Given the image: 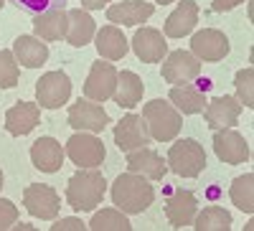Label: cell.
Here are the masks:
<instances>
[{
  "label": "cell",
  "instance_id": "3957f363",
  "mask_svg": "<svg viewBox=\"0 0 254 231\" xmlns=\"http://www.w3.org/2000/svg\"><path fill=\"white\" fill-rule=\"evenodd\" d=\"M142 119L147 124V132L158 142H171L178 137L183 127V117L168 99H153L142 107Z\"/></svg>",
  "mask_w": 254,
  "mask_h": 231
},
{
  "label": "cell",
  "instance_id": "30bf717a",
  "mask_svg": "<svg viewBox=\"0 0 254 231\" xmlns=\"http://www.w3.org/2000/svg\"><path fill=\"white\" fill-rule=\"evenodd\" d=\"M160 71H163V79L168 84L178 87V84H188V81L201 76V61L190 51H173L165 56Z\"/></svg>",
  "mask_w": 254,
  "mask_h": 231
},
{
  "label": "cell",
  "instance_id": "e575fe53",
  "mask_svg": "<svg viewBox=\"0 0 254 231\" xmlns=\"http://www.w3.org/2000/svg\"><path fill=\"white\" fill-rule=\"evenodd\" d=\"M84 229H87V224H84L81 219H74V216L56 219L54 226H51V231H84Z\"/></svg>",
  "mask_w": 254,
  "mask_h": 231
},
{
  "label": "cell",
  "instance_id": "f546056e",
  "mask_svg": "<svg viewBox=\"0 0 254 231\" xmlns=\"http://www.w3.org/2000/svg\"><path fill=\"white\" fill-rule=\"evenodd\" d=\"M87 229H94V231H130L132 224L127 221V214L120 211V208H102L99 214L92 216Z\"/></svg>",
  "mask_w": 254,
  "mask_h": 231
},
{
  "label": "cell",
  "instance_id": "d590c367",
  "mask_svg": "<svg viewBox=\"0 0 254 231\" xmlns=\"http://www.w3.org/2000/svg\"><path fill=\"white\" fill-rule=\"evenodd\" d=\"M244 0H214V8L216 13H224V10H231V8H237V5H242Z\"/></svg>",
  "mask_w": 254,
  "mask_h": 231
},
{
  "label": "cell",
  "instance_id": "7c38bea8",
  "mask_svg": "<svg viewBox=\"0 0 254 231\" xmlns=\"http://www.w3.org/2000/svg\"><path fill=\"white\" fill-rule=\"evenodd\" d=\"M214 153L226 165H242L249 160V145L242 132H237L234 127H224L214 130Z\"/></svg>",
  "mask_w": 254,
  "mask_h": 231
},
{
  "label": "cell",
  "instance_id": "5b68a950",
  "mask_svg": "<svg viewBox=\"0 0 254 231\" xmlns=\"http://www.w3.org/2000/svg\"><path fill=\"white\" fill-rule=\"evenodd\" d=\"M71 97V79L64 71H49L36 81V102L44 110H59Z\"/></svg>",
  "mask_w": 254,
  "mask_h": 231
},
{
  "label": "cell",
  "instance_id": "d6986e66",
  "mask_svg": "<svg viewBox=\"0 0 254 231\" xmlns=\"http://www.w3.org/2000/svg\"><path fill=\"white\" fill-rule=\"evenodd\" d=\"M38 119H41L38 102H18L5 112V130L15 137H23L36 130Z\"/></svg>",
  "mask_w": 254,
  "mask_h": 231
},
{
  "label": "cell",
  "instance_id": "8fae6325",
  "mask_svg": "<svg viewBox=\"0 0 254 231\" xmlns=\"http://www.w3.org/2000/svg\"><path fill=\"white\" fill-rule=\"evenodd\" d=\"M150 132H147V124L142 119V115H125L117 124H115V145L122 153H130L137 148L150 145Z\"/></svg>",
  "mask_w": 254,
  "mask_h": 231
},
{
  "label": "cell",
  "instance_id": "e0dca14e",
  "mask_svg": "<svg viewBox=\"0 0 254 231\" xmlns=\"http://www.w3.org/2000/svg\"><path fill=\"white\" fill-rule=\"evenodd\" d=\"M127 171L137 173L147 180H163L168 173V163L163 160V155H158L153 148H137L127 153Z\"/></svg>",
  "mask_w": 254,
  "mask_h": 231
},
{
  "label": "cell",
  "instance_id": "83f0119b",
  "mask_svg": "<svg viewBox=\"0 0 254 231\" xmlns=\"http://www.w3.org/2000/svg\"><path fill=\"white\" fill-rule=\"evenodd\" d=\"M229 196H231V203H234L239 211L252 214L254 211V175L244 173V175L234 178V183L229 188Z\"/></svg>",
  "mask_w": 254,
  "mask_h": 231
},
{
  "label": "cell",
  "instance_id": "ac0fdd59",
  "mask_svg": "<svg viewBox=\"0 0 254 231\" xmlns=\"http://www.w3.org/2000/svg\"><path fill=\"white\" fill-rule=\"evenodd\" d=\"M64 145L54 137H38L31 145V163L41 173H59L64 165Z\"/></svg>",
  "mask_w": 254,
  "mask_h": 231
},
{
  "label": "cell",
  "instance_id": "52a82bcc",
  "mask_svg": "<svg viewBox=\"0 0 254 231\" xmlns=\"http://www.w3.org/2000/svg\"><path fill=\"white\" fill-rule=\"evenodd\" d=\"M64 153L79 168H97V165H102L104 155H107L104 153V142L94 132H76L74 137H69Z\"/></svg>",
  "mask_w": 254,
  "mask_h": 231
},
{
  "label": "cell",
  "instance_id": "74e56055",
  "mask_svg": "<svg viewBox=\"0 0 254 231\" xmlns=\"http://www.w3.org/2000/svg\"><path fill=\"white\" fill-rule=\"evenodd\" d=\"M10 229H15V231H28V229H33V226H31V224H18V221H15Z\"/></svg>",
  "mask_w": 254,
  "mask_h": 231
},
{
  "label": "cell",
  "instance_id": "8992f818",
  "mask_svg": "<svg viewBox=\"0 0 254 231\" xmlns=\"http://www.w3.org/2000/svg\"><path fill=\"white\" fill-rule=\"evenodd\" d=\"M107 124H110V115L104 112V107L99 102L79 97L69 107V127H74L76 132H94V135H99Z\"/></svg>",
  "mask_w": 254,
  "mask_h": 231
},
{
  "label": "cell",
  "instance_id": "ba28073f",
  "mask_svg": "<svg viewBox=\"0 0 254 231\" xmlns=\"http://www.w3.org/2000/svg\"><path fill=\"white\" fill-rule=\"evenodd\" d=\"M23 206L26 211L33 219H44V221H54L59 216V208H61V198L54 191L51 185L44 183H31L26 191H23Z\"/></svg>",
  "mask_w": 254,
  "mask_h": 231
},
{
  "label": "cell",
  "instance_id": "d4e9b609",
  "mask_svg": "<svg viewBox=\"0 0 254 231\" xmlns=\"http://www.w3.org/2000/svg\"><path fill=\"white\" fill-rule=\"evenodd\" d=\"M69 13V28H66V41L69 46H76V49H84L94 38L97 33V26H94V18L84 10V8H71L66 10Z\"/></svg>",
  "mask_w": 254,
  "mask_h": 231
},
{
  "label": "cell",
  "instance_id": "f35d334b",
  "mask_svg": "<svg viewBox=\"0 0 254 231\" xmlns=\"http://www.w3.org/2000/svg\"><path fill=\"white\" fill-rule=\"evenodd\" d=\"M155 3H160V5H168V3H176V0H155Z\"/></svg>",
  "mask_w": 254,
  "mask_h": 231
},
{
  "label": "cell",
  "instance_id": "f1b7e54d",
  "mask_svg": "<svg viewBox=\"0 0 254 231\" xmlns=\"http://www.w3.org/2000/svg\"><path fill=\"white\" fill-rule=\"evenodd\" d=\"M196 231H229L231 229V214L224 211L221 206H208L193 219Z\"/></svg>",
  "mask_w": 254,
  "mask_h": 231
},
{
  "label": "cell",
  "instance_id": "2e32d148",
  "mask_svg": "<svg viewBox=\"0 0 254 231\" xmlns=\"http://www.w3.org/2000/svg\"><path fill=\"white\" fill-rule=\"evenodd\" d=\"M242 115V104L237 97H214L211 102H206L203 107V117H206V124L211 130H224V127H234L237 119Z\"/></svg>",
  "mask_w": 254,
  "mask_h": 231
},
{
  "label": "cell",
  "instance_id": "4dcf8cb0",
  "mask_svg": "<svg viewBox=\"0 0 254 231\" xmlns=\"http://www.w3.org/2000/svg\"><path fill=\"white\" fill-rule=\"evenodd\" d=\"M252 84H254V69H252V66L239 69V71H237V79H234V87H237V99H239V104H244L247 110L254 107Z\"/></svg>",
  "mask_w": 254,
  "mask_h": 231
},
{
  "label": "cell",
  "instance_id": "9c48e42d",
  "mask_svg": "<svg viewBox=\"0 0 254 231\" xmlns=\"http://www.w3.org/2000/svg\"><path fill=\"white\" fill-rule=\"evenodd\" d=\"M117 87V69L110 64V61H94L89 76L84 81V97L92 99V102H107L112 99Z\"/></svg>",
  "mask_w": 254,
  "mask_h": 231
},
{
  "label": "cell",
  "instance_id": "9a60e30c",
  "mask_svg": "<svg viewBox=\"0 0 254 231\" xmlns=\"http://www.w3.org/2000/svg\"><path fill=\"white\" fill-rule=\"evenodd\" d=\"M132 51L140 61L145 64H158L168 56V44H165V36L158 31V28H150V26H142L135 31L132 36Z\"/></svg>",
  "mask_w": 254,
  "mask_h": 231
},
{
  "label": "cell",
  "instance_id": "1f68e13d",
  "mask_svg": "<svg viewBox=\"0 0 254 231\" xmlns=\"http://www.w3.org/2000/svg\"><path fill=\"white\" fill-rule=\"evenodd\" d=\"M15 84H18V61H15L13 51L0 49V87L13 89Z\"/></svg>",
  "mask_w": 254,
  "mask_h": 231
},
{
  "label": "cell",
  "instance_id": "7402d4cb",
  "mask_svg": "<svg viewBox=\"0 0 254 231\" xmlns=\"http://www.w3.org/2000/svg\"><path fill=\"white\" fill-rule=\"evenodd\" d=\"M196 23H198V5L193 0H181L176 5V10L165 18L163 31L168 38H183L196 28Z\"/></svg>",
  "mask_w": 254,
  "mask_h": 231
},
{
  "label": "cell",
  "instance_id": "6da1fadb",
  "mask_svg": "<svg viewBox=\"0 0 254 231\" xmlns=\"http://www.w3.org/2000/svg\"><path fill=\"white\" fill-rule=\"evenodd\" d=\"M107 193V180L97 171V168H79L69 178L66 185V203L74 211H94L102 206V198Z\"/></svg>",
  "mask_w": 254,
  "mask_h": 231
},
{
  "label": "cell",
  "instance_id": "7a4b0ae2",
  "mask_svg": "<svg viewBox=\"0 0 254 231\" xmlns=\"http://www.w3.org/2000/svg\"><path fill=\"white\" fill-rule=\"evenodd\" d=\"M112 203L125 214H142L155 201V188L137 173H122L112 183Z\"/></svg>",
  "mask_w": 254,
  "mask_h": 231
},
{
  "label": "cell",
  "instance_id": "44dd1931",
  "mask_svg": "<svg viewBox=\"0 0 254 231\" xmlns=\"http://www.w3.org/2000/svg\"><path fill=\"white\" fill-rule=\"evenodd\" d=\"M153 13H155L153 3H145V0H125V3L107 8V20L110 23H117V26H140Z\"/></svg>",
  "mask_w": 254,
  "mask_h": 231
},
{
  "label": "cell",
  "instance_id": "d6a6232c",
  "mask_svg": "<svg viewBox=\"0 0 254 231\" xmlns=\"http://www.w3.org/2000/svg\"><path fill=\"white\" fill-rule=\"evenodd\" d=\"M69 0H18L20 8H26L31 13H46V10H54V8H64Z\"/></svg>",
  "mask_w": 254,
  "mask_h": 231
},
{
  "label": "cell",
  "instance_id": "836d02e7",
  "mask_svg": "<svg viewBox=\"0 0 254 231\" xmlns=\"http://www.w3.org/2000/svg\"><path fill=\"white\" fill-rule=\"evenodd\" d=\"M15 221H18V208H15V203L8 201V198H0V231L10 229Z\"/></svg>",
  "mask_w": 254,
  "mask_h": 231
},
{
  "label": "cell",
  "instance_id": "603a6c76",
  "mask_svg": "<svg viewBox=\"0 0 254 231\" xmlns=\"http://www.w3.org/2000/svg\"><path fill=\"white\" fill-rule=\"evenodd\" d=\"M66 28H69V13L64 8L38 13L36 20H33V33L41 41H61V38H66Z\"/></svg>",
  "mask_w": 254,
  "mask_h": 231
},
{
  "label": "cell",
  "instance_id": "4316f807",
  "mask_svg": "<svg viewBox=\"0 0 254 231\" xmlns=\"http://www.w3.org/2000/svg\"><path fill=\"white\" fill-rule=\"evenodd\" d=\"M168 102L181 112V115H201L206 107V97L193 84H178L168 94Z\"/></svg>",
  "mask_w": 254,
  "mask_h": 231
},
{
  "label": "cell",
  "instance_id": "ab89813d",
  "mask_svg": "<svg viewBox=\"0 0 254 231\" xmlns=\"http://www.w3.org/2000/svg\"><path fill=\"white\" fill-rule=\"evenodd\" d=\"M0 188H3V171H0Z\"/></svg>",
  "mask_w": 254,
  "mask_h": 231
},
{
  "label": "cell",
  "instance_id": "cb8c5ba5",
  "mask_svg": "<svg viewBox=\"0 0 254 231\" xmlns=\"http://www.w3.org/2000/svg\"><path fill=\"white\" fill-rule=\"evenodd\" d=\"M13 56L18 64H23L26 69H38L46 64L49 58V46L36 36H18L13 44Z\"/></svg>",
  "mask_w": 254,
  "mask_h": 231
},
{
  "label": "cell",
  "instance_id": "484cf974",
  "mask_svg": "<svg viewBox=\"0 0 254 231\" xmlns=\"http://www.w3.org/2000/svg\"><path fill=\"white\" fill-rule=\"evenodd\" d=\"M142 94H145V84L135 71H117V87L112 94L115 104H120L125 110H132L135 104H140Z\"/></svg>",
  "mask_w": 254,
  "mask_h": 231
},
{
  "label": "cell",
  "instance_id": "60d3db41",
  "mask_svg": "<svg viewBox=\"0 0 254 231\" xmlns=\"http://www.w3.org/2000/svg\"><path fill=\"white\" fill-rule=\"evenodd\" d=\"M3 5H5V0H0V10H3Z\"/></svg>",
  "mask_w": 254,
  "mask_h": 231
},
{
  "label": "cell",
  "instance_id": "8d00e7d4",
  "mask_svg": "<svg viewBox=\"0 0 254 231\" xmlns=\"http://www.w3.org/2000/svg\"><path fill=\"white\" fill-rule=\"evenodd\" d=\"M107 3H110V0H81V8L84 10H102Z\"/></svg>",
  "mask_w": 254,
  "mask_h": 231
},
{
  "label": "cell",
  "instance_id": "5bb4252c",
  "mask_svg": "<svg viewBox=\"0 0 254 231\" xmlns=\"http://www.w3.org/2000/svg\"><path fill=\"white\" fill-rule=\"evenodd\" d=\"M196 214H198L196 193L178 188V191H173L171 196H168V201H165V219H168V224H171L173 229L190 226L193 219H196Z\"/></svg>",
  "mask_w": 254,
  "mask_h": 231
},
{
  "label": "cell",
  "instance_id": "ffe728a7",
  "mask_svg": "<svg viewBox=\"0 0 254 231\" xmlns=\"http://www.w3.org/2000/svg\"><path fill=\"white\" fill-rule=\"evenodd\" d=\"M94 46H97L99 58H104V61H120V58L127 56V51H130V41L125 38V33L117 26H102L94 33Z\"/></svg>",
  "mask_w": 254,
  "mask_h": 231
},
{
  "label": "cell",
  "instance_id": "277c9868",
  "mask_svg": "<svg viewBox=\"0 0 254 231\" xmlns=\"http://www.w3.org/2000/svg\"><path fill=\"white\" fill-rule=\"evenodd\" d=\"M168 168L181 178H198L206 168V153L203 145L193 137H183L168 150Z\"/></svg>",
  "mask_w": 254,
  "mask_h": 231
},
{
  "label": "cell",
  "instance_id": "4fadbf2b",
  "mask_svg": "<svg viewBox=\"0 0 254 231\" xmlns=\"http://www.w3.org/2000/svg\"><path fill=\"white\" fill-rule=\"evenodd\" d=\"M229 51V38L219 28H203L190 38V54L198 61H221Z\"/></svg>",
  "mask_w": 254,
  "mask_h": 231
}]
</instances>
